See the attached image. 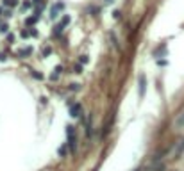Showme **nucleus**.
<instances>
[{
    "label": "nucleus",
    "instance_id": "20e7f679",
    "mask_svg": "<svg viewBox=\"0 0 184 171\" xmlns=\"http://www.w3.org/2000/svg\"><path fill=\"white\" fill-rule=\"evenodd\" d=\"M29 54H32V48H23V50L18 52V55H21V57H23V55H29Z\"/></svg>",
    "mask_w": 184,
    "mask_h": 171
},
{
    "label": "nucleus",
    "instance_id": "f03ea898",
    "mask_svg": "<svg viewBox=\"0 0 184 171\" xmlns=\"http://www.w3.org/2000/svg\"><path fill=\"white\" fill-rule=\"evenodd\" d=\"M66 134H68V141H70V146H72V150H73V148H75V136H73V127H68Z\"/></svg>",
    "mask_w": 184,
    "mask_h": 171
},
{
    "label": "nucleus",
    "instance_id": "9b49d317",
    "mask_svg": "<svg viewBox=\"0 0 184 171\" xmlns=\"http://www.w3.org/2000/svg\"><path fill=\"white\" fill-rule=\"evenodd\" d=\"M0 32H2V34L7 32V25H0Z\"/></svg>",
    "mask_w": 184,
    "mask_h": 171
},
{
    "label": "nucleus",
    "instance_id": "ddd939ff",
    "mask_svg": "<svg viewBox=\"0 0 184 171\" xmlns=\"http://www.w3.org/2000/svg\"><path fill=\"white\" fill-rule=\"evenodd\" d=\"M59 153H61V155H64V153H66V146H63V148H59Z\"/></svg>",
    "mask_w": 184,
    "mask_h": 171
},
{
    "label": "nucleus",
    "instance_id": "f8f14e48",
    "mask_svg": "<svg viewBox=\"0 0 184 171\" xmlns=\"http://www.w3.org/2000/svg\"><path fill=\"white\" fill-rule=\"evenodd\" d=\"M32 75H34L36 79H43V77H41V73H38V71H32Z\"/></svg>",
    "mask_w": 184,
    "mask_h": 171
},
{
    "label": "nucleus",
    "instance_id": "39448f33",
    "mask_svg": "<svg viewBox=\"0 0 184 171\" xmlns=\"http://www.w3.org/2000/svg\"><path fill=\"white\" fill-rule=\"evenodd\" d=\"M18 2L16 0H4V5H7V7H14Z\"/></svg>",
    "mask_w": 184,
    "mask_h": 171
},
{
    "label": "nucleus",
    "instance_id": "dca6fc26",
    "mask_svg": "<svg viewBox=\"0 0 184 171\" xmlns=\"http://www.w3.org/2000/svg\"><path fill=\"white\" fill-rule=\"evenodd\" d=\"M106 2H107V4H111V2H113V0H106Z\"/></svg>",
    "mask_w": 184,
    "mask_h": 171
},
{
    "label": "nucleus",
    "instance_id": "f257e3e1",
    "mask_svg": "<svg viewBox=\"0 0 184 171\" xmlns=\"http://www.w3.org/2000/svg\"><path fill=\"white\" fill-rule=\"evenodd\" d=\"M63 9H64V4H63V2L54 4V7H52V11H50V16H52V18H55V16L59 14V11H63Z\"/></svg>",
    "mask_w": 184,
    "mask_h": 171
},
{
    "label": "nucleus",
    "instance_id": "2eb2a0df",
    "mask_svg": "<svg viewBox=\"0 0 184 171\" xmlns=\"http://www.w3.org/2000/svg\"><path fill=\"white\" fill-rule=\"evenodd\" d=\"M29 34H30V32H29V30H23V32H21V37H27V36H29Z\"/></svg>",
    "mask_w": 184,
    "mask_h": 171
},
{
    "label": "nucleus",
    "instance_id": "9d476101",
    "mask_svg": "<svg viewBox=\"0 0 184 171\" xmlns=\"http://www.w3.org/2000/svg\"><path fill=\"white\" fill-rule=\"evenodd\" d=\"M30 4H32V2H29V0H27V2H23V5H21V7H23V9H29V7H30Z\"/></svg>",
    "mask_w": 184,
    "mask_h": 171
},
{
    "label": "nucleus",
    "instance_id": "0eeeda50",
    "mask_svg": "<svg viewBox=\"0 0 184 171\" xmlns=\"http://www.w3.org/2000/svg\"><path fill=\"white\" fill-rule=\"evenodd\" d=\"M143 89H145V79L141 77L140 79V95H143Z\"/></svg>",
    "mask_w": 184,
    "mask_h": 171
},
{
    "label": "nucleus",
    "instance_id": "4468645a",
    "mask_svg": "<svg viewBox=\"0 0 184 171\" xmlns=\"http://www.w3.org/2000/svg\"><path fill=\"white\" fill-rule=\"evenodd\" d=\"M115 18H122V12H120V11H115Z\"/></svg>",
    "mask_w": 184,
    "mask_h": 171
},
{
    "label": "nucleus",
    "instance_id": "6e6552de",
    "mask_svg": "<svg viewBox=\"0 0 184 171\" xmlns=\"http://www.w3.org/2000/svg\"><path fill=\"white\" fill-rule=\"evenodd\" d=\"M81 70H82L81 64H75V66H73V71H75V73H81Z\"/></svg>",
    "mask_w": 184,
    "mask_h": 171
},
{
    "label": "nucleus",
    "instance_id": "423d86ee",
    "mask_svg": "<svg viewBox=\"0 0 184 171\" xmlns=\"http://www.w3.org/2000/svg\"><path fill=\"white\" fill-rule=\"evenodd\" d=\"M38 18H39V16H30V18H27V25H32V23H36V21H38Z\"/></svg>",
    "mask_w": 184,
    "mask_h": 171
},
{
    "label": "nucleus",
    "instance_id": "7ed1b4c3",
    "mask_svg": "<svg viewBox=\"0 0 184 171\" xmlns=\"http://www.w3.org/2000/svg\"><path fill=\"white\" fill-rule=\"evenodd\" d=\"M70 111H72V116H73V118H79V116H81V112H82V109H81V105H79V103L72 105V109H70Z\"/></svg>",
    "mask_w": 184,
    "mask_h": 171
},
{
    "label": "nucleus",
    "instance_id": "1a4fd4ad",
    "mask_svg": "<svg viewBox=\"0 0 184 171\" xmlns=\"http://www.w3.org/2000/svg\"><path fill=\"white\" fill-rule=\"evenodd\" d=\"M79 61H81V64H86V62H88V57H86V55H81Z\"/></svg>",
    "mask_w": 184,
    "mask_h": 171
}]
</instances>
